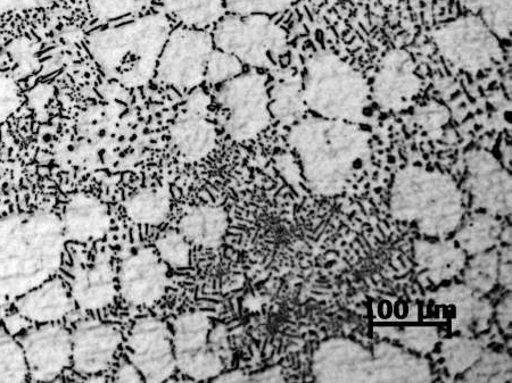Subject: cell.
<instances>
[{
  "label": "cell",
  "instance_id": "cell-1",
  "mask_svg": "<svg viewBox=\"0 0 512 383\" xmlns=\"http://www.w3.org/2000/svg\"><path fill=\"white\" fill-rule=\"evenodd\" d=\"M65 233L49 212L0 219V302L18 299L60 269Z\"/></svg>",
  "mask_w": 512,
  "mask_h": 383
},
{
  "label": "cell",
  "instance_id": "cell-2",
  "mask_svg": "<svg viewBox=\"0 0 512 383\" xmlns=\"http://www.w3.org/2000/svg\"><path fill=\"white\" fill-rule=\"evenodd\" d=\"M291 144L299 155L305 180L322 195L338 193L367 149V135L354 123L309 119L296 124Z\"/></svg>",
  "mask_w": 512,
  "mask_h": 383
},
{
  "label": "cell",
  "instance_id": "cell-3",
  "mask_svg": "<svg viewBox=\"0 0 512 383\" xmlns=\"http://www.w3.org/2000/svg\"><path fill=\"white\" fill-rule=\"evenodd\" d=\"M170 24L148 15L122 26L96 31L88 39L90 54L107 76L126 86H142L155 76Z\"/></svg>",
  "mask_w": 512,
  "mask_h": 383
},
{
  "label": "cell",
  "instance_id": "cell-4",
  "mask_svg": "<svg viewBox=\"0 0 512 383\" xmlns=\"http://www.w3.org/2000/svg\"><path fill=\"white\" fill-rule=\"evenodd\" d=\"M302 91L305 106L320 118L351 123L362 119L370 93L362 74L332 52L310 58Z\"/></svg>",
  "mask_w": 512,
  "mask_h": 383
},
{
  "label": "cell",
  "instance_id": "cell-5",
  "mask_svg": "<svg viewBox=\"0 0 512 383\" xmlns=\"http://www.w3.org/2000/svg\"><path fill=\"white\" fill-rule=\"evenodd\" d=\"M212 39L218 51L255 68H274L287 51L286 32L268 15H229L218 21Z\"/></svg>",
  "mask_w": 512,
  "mask_h": 383
},
{
  "label": "cell",
  "instance_id": "cell-6",
  "mask_svg": "<svg viewBox=\"0 0 512 383\" xmlns=\"http://www.w3.org/2000/svg\"><path fill=\"white\" fill-rule=\"evenodd\" d=\"M437 51L453 68L480 73L502 60L500 40L480 16L466 15L444 24L433 33Z\"/></svg>",
  "mask_w": 512,
  "mask_h": 383
},
{
  "label": "cell",
  "instance_id": "cell-7",
  "mask_svg": "<svg viewBox=\"0 0 512 383\" xmlns=\"http://www.w3.org/2000/svg\"><path fill=\"white\" fill-rule=\"evenodd\" d=\"M219 103L227 112L228 135L237 141L258 136L271 122L267 80L259 73L239 74L224 82Z\"/></svg>",
  "mask_w": 512,
  "mask_h": 383
},
{
  "label": "cell",
  "instance_id": "cell-8",
  "mask_svg": "<svg viewBox=\"0 0 512 383\" xmlns=\"http://www.w3.org/2000/svg\"><path fill=\"white\" fill-rule=\"evenodd\" d=\"M211 321L204 313L181 314L173 328L172 345L177 369L197 381L214 380L224 371V361L211 343Z\"/></svg>",
  "mask_w": 512,
  "mask_h": 383
},
{
  "label": "cell",
  "instance_id": "cell-9",
  "mask_svg": "<svg viewBox=\"0 0 512 383\" xmlns=\"http://www.w3.org/2000/svg\"><path fill=\"white\" fill-rule=\"evenodd\" d=\"M213 46L212 37L202 29L173 31L164 45L156 74L162 82L179 89L200 85Z\"/></svg>",
  "mask_w": 512,
  "mask_h": 383
},
{
  "label": "cell",
  "instance_id": "cell-10",
  "mask_svg": "<svg viewBox=\"0 0 512 383\" xmlns=\"http://www.w3.org/2000/svg\"><path fill=\"white\" fill-rule=\"evenodd\" d=\"M393 203L404 214L456 215L460 210L456 185L442 174L418 168L404 170L396 177Z\"/></svg>",
  "mask_w": 512,
  "mask_h": 383
},
{
  "label": "cell",
  "instance_id": "cell-11",
  "mask_svg": "<svg viewBox=\"0 0 512 383\" xmlns=\"http://www.w3.org/2000/svg\"><path fill=\"white\" fill-rule=\"evenodd\" d=\"M128 349L130 363L144 381L168 380L177 369L171 333L159 319H139L131 328Z\"/></svg>",
  "mask_w": 512,
  "mask_h": 383
},
{
  "label": "cell",
  "instance_id": "cell-12",
  "mask_svg": "<svg viewBox=\"0 0 512 383\" xmlns=\"http://www.w3.org/2000/svg\"><path fill=\"white\" fill-rule=\"evenodd\" d=\"M19 343L32 381H53L72 363V335L55 323L23 333Z\"/></svg>",
  "mask_w": 512,
  "mask_h": 383
},
{
  "label": "cell",
  "instance_id": "cell-13",
  "mask_svg": "<svg viewBox=\"0 0 512 383\" xmlns=\"http://www.w3.org/2000/svg\"><path fill=\"white\" fill-rule=\"evenodd\" d=\"M120 293L132 306H150L159 302L168 286V265L152 248H143L122 262Z\"/></svg>",
  "mask_w": 512,
  "mask_h": 383
},
{
  "label": "cell",
  "instance_id": "cell-14",
  "mask_svg": "<svg viewBox=\"0 0 512 383\" xmlns=\"http://www.w3.org/2000/svg\"><path fill=\"white\" fill-rule=\"evenodd\" d=\"M411 54L403 49L388 52L374 79V101L385 111L406 110L419 94L421 81Z\"/></svg>",
  "mask_w": 512,
  "mask_h": 383
},
{
  "label": "cell",
  "instance_id": "cell-15",
  "mask_svg": "<svg viewBox=\"0 0 512 383\" xmlns=\"http://www.w3.org/2000/svg\"><path fill=\"white\" fill-rule=\"evenodd\" d=\"M120 330L110 323H80L72 335V363L80 374H96L109 369L121 345Z\"/></svg>",
  "mask_w": 512,
  "mask_h": 383
},
{
  "label": "cell",
  "instance_id": "cell-16",
  "mask_svg": "<svg viewBox=\"0 0 512 383\" xmlns=\"http://www.w3.org/2000/svg\"><path fill=\"white\" fill-rule=\"evenodd\" d=\"M61 220L66 239L79 243L101 239L111 227V216L106 205L86 194L70 198Z\"/></svg>",
  "mask_w": 512,
  "mask_h": 383
},
{
  "label": "cell",
  "instance_id": "cell-17",
  "mask_svg": "<svg viewBox=\"0 0 512 383\" xmlns=\"http://www.w3.org/2000/svg\"><path fill=\"white\" fill-rule=\"evenodd\" d=\"M22 318L39 324L55 323L72 310L73 298L60 279H49L29 293L15 299Z\"/></svg>",
  "mask_w": 512,
  "mask_h": 383
},
{
  "label": "cell",
  "instance_id": "cell-18",
  "mask_svg": "<svg viewBox=\"0 0 512 383\" xmlns=\"http://www.w3.org/2000/svg\"><path fill=\"white\" fill-rule=\"evenodd\" d=\"M74 304L86 311L102 310L117 296L114 274L109 263H96L82 270L72 282Z\"/></svg>",
  "mask_w": 512,
  "mask_h": 383
},
{
  "label": "cell",
  "instance_id": "cell-19",
  "mask_svg": "<svg viewBox=\"0 0 512 383\" xmlns=\"http://www.w3.org/2000/svg\"><path fill=\"white\" fill-rule=\"evenodd\" d=\"M469 172L476 196L489 206L511 203V178L487 153H475L469 158Z\"/></svg>",
  "mask_w": 512,
  "mask_h": 383
},
{
  "label": "cell",
  "instance_id": "cell-20",
  "mask_svg": "<svg viewBox=\"0 0 512 383\" xmlns=\"http://www.w3.org/2000/svg\"><path fill=\"white\" fill-rule=\"evenodd\" d=\"M228 230V214L224 208L202 206L193 208L179 223V232L189 243L204 248H217Z\"/></svg>",
  "mask_w": 512,
  "mask_h": 383
},
{
  "label": "cell",
  "instance_id": "cell-21",
  "mask_svg": "<svg viewBox=\"0 0 512 383\" xmlns=\"http://www.w3.org/2000/svg\"><path fill=\"white\" fill-rule=\"evenodd\" d=\"M173 146L189 161H200L217 145V131L209 121L186 118L178 121L171 131Z\"/></svg>",
  "mask_w": 512,
  "mask_h": 383
},
{
  "label": "cell",
  "instance_id": "cell-22",
  "mask_svg": "<svg viewBox=\"0 0 512 383\" xmlns=\"http://www.w3.org/2000/svg\"><path fill=\"white\" fill-rule=\"evenodd\" d=\"M170 195L164 189H148L131 196L126 203L129 218L139 224L160 226L170 213Z\"/></svg>",
  "mask_w": 512,
  "mask_h": 383
},
{
  "label": "cell",
  "instance_id": "cell-23",
  "mask_svg": "<svg viewBox=\"0 0 512 383\" xmlns=\"http://www.w3.org/2000/svg\"><path fill=\"white\" fill-rule=\"evenodd\" d=\"M170 14L186 27L204 29L218 22L224 14L222 0H162Z\"/></svg>",
  "mask_w": 512,
  "mask_h": 383
},
{
  "label": "cell",
  "instance_id": "cell-24",
  "mask_svg": "<svg viewBox=\"0 0 512 383\" xmlns=\"http://www.w3.org/2000/svg\"><path fill=\"white\" fill-rule=\"evenodd\" d=\"M269 97L271 116L280 122L287 124L297 122L307 110L300 80H286L278 83Z\"/></svg>",
  "mask_w": 512,
  "mask_h": 383
},
{
  "label": "cell",
  "instance_id": "cell-25",
  "mask_svg": "<svg viewBox=\"0 0 512 383\" xmlns=\"http://www.w3.org/2000/svg\"><path fill=\"white\" fill-rule=\"evenodd\" d=\"M28 379L22 346L0 322V382H26Z\"/></svg>",
  "mask_w": 512,
  "mask_h": 383
},
{
  "label": "cell",
  "instance_id": "cell-26",
  "mask_svg": "<svg viewBox=\"0 0 512 383\" xmlns=\"http://www.w3.org/2000/svg\"><path fill=\"white\" fill-rule=\"evenodd\" d=\"M467 6L480 13L485 26L499 40L511 39V0H467Z\"/></svg>",
  "mask_w": 512,
  "mask_h": 383
},
{
  "label": "cell",
  "instance_id": "cell-27",
  "mask_svg": "<svg viewBox=\"0 0 512 383\" xmlns=\"http://www.w3.org/2000/svg\"><path fill=\"white\" fill-rule=\"evenodd\" d=\"M156 253L173 269H186L191 264V248L180 232L168 231L156 241Z\"/></svg>",
  "mask_w": 512,
  "mask_h": 383
},
{
  "label": "cell",
  "instance_id": "cell-28",
  "mask_svg": "<svg viewBox=\"0 0 512 383\" xmlns=\"http://www.w3.org/2000/svg\"><path fill=\"white\" fill-rule=\"evenodd\" d=\"M151 0H87L90 13L101 21H111L143 11Z\"/></svg>",
  "mask_w": 512,
  "mask_h": 383
},
{
  "label": "cell",
  "instance_id": "cell-29",
  "mask_svg": "<svg viewBox=\"0 0 512 383\" xmlns=\"http://www.w3.org/2000/svg\"><path fill=\"white\" fill-rule=\"evenodd\" d=\"M293 0H226L227 10L234 15H274L291 7Z\"/></svg>",
  "mask_w": 512,
  "mask_h": 383
},
{
  "label": "cell",
  "instance_id": "cell-30",
  "mask_svg": "<svg viewBox=\"0 0 512 383\" xmlns=\"http://www.w3.org/2000/svg\"><path fill=\"white\" fill-rule=\"evenodd\" d=\"M242 62L233 55L213 51L206 66L205 78L212 83H224L242 74Z\"/></svg>",
  "mask_w": 512,
  "mask_h": 383
},
{
  "label": "cell",
  "instance_id": "cell-31",
  "mask_svg": "<svg viewBox=\"0 0 512 383\" xmlns=\"http://www.w3.org/2000/svg\"><path fill=\"white\" fill-rule=\"evenodd\" d=\"M21 102L18 83L0 70V123L10 119Z\"/></svg>",
  "mask_w": 512,
  "mask_h": 383
},
{
  "label": "cell",
  "instance_id": "cell-32",
  "mask_svg": "<svg viewBox=\"0 0 512 383\" xmlns=\"http://www.w3.org/2000/svg\"><path fill=\"white\" fill-rule=\"evenodd\" d=\"M450 119V111L439 103H429L417 112V120L425 129H440Z\"/></svg>",
  "mask_w": 512,
  "mask_h": 383
},
{
  "label": "cell",
  "instance_id": "cell-33",
  "mask_svg": "<svg viewBox=\"0 0 512 383\" xmlns=\"http://www.w3.org/2000/svg\"><path fill=\"white\" fill-rule=\"evenodd\" d=\"M48 0H0V16L11 12L35 10L44 7Z\"/></svg>",
  "mask_w": 512,
  "mask_h": 383
},
{
  "label": "cell",
  "instance_id": "cell-34",
  "mask_svg": "<svg viewBox=\"0 0 512 383\" xmlns=\"http://www.w3.org/2000/svg\"><path fill=\"white\" fill-rule=\"evenodd\" d=\"M115 380L119 382H143L142 374L135 368L134 364H123L119 369Z\"/></svg>",
  "mask_w": 512,
  "mask_h": 383
}]
</instances>
